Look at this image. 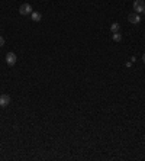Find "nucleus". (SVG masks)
I'll return each mask as SVG.
<instances>
[{"label":"nucleus","mask_w":145,"mask_h":161,"mask_svg":"<svg viewBox=\"0 0 145 161\" xmlns=\"http://www.w3.org/2000/svg\"><path fill=\"white\" fill-rule=\"evenodd\" d=\"M16 60H18V57H16V54L15 52H7L6 54V64L7 65H15L16 64Z\"/></svg>","instance_id":"7ed1b4c3"},{"label":"nucleus","mask_w":145,"mask_h":161,"mask_svg":"<svg viewBox=\"0 0 145 161\" xmlns=\"http://www.w3.org/2000/svg\"><path fill=\"white\" fill-rule=\"evenodd\" d=\"M142 61L145 63V54H142Z\"/></svg>","instance_id":"9d476101"},{"label":"nucleus","mask_w":145,"mask_h":161,"mask_svg":"<svg viewBox=\"0 0 145 161\" xmlns=\"http://www.w3.org/2000/svg\"><path fill=\"white\" fill-rule=\"evenodd\" d=\"M3 45H4V38L0 36V47H3Z\"/></svg>","instance_id":"1a4fd4ad"},{"label":"nucleus","mask_w":145,"mask_h":161,"mask_svg":"<svg viewBox=\"0 0 145 161\" xmlns=\"http://www.w3.org/2000/svg\"><path fill=\"white\" fill-rule=\"evenodd\" d=\"M10 103V96L9 94H0V106L6 107Z\"/></svg>","instance_id":"20e7f679"},{"label":"nucleus","mask_w":145,"mask_h":161,"mask_svg":"<svg viewBox=\"0 0 145 161\" xmlns=\"http://www.w3.org/2000/svg\"><path fill=\"white\" fill-rule=\"evenodd\" d=\"M144 15H145V12H144Z\"/></svg>","instance_id":"9b49d317"},{"label":"nucleus","mask_w":145,"mask_h":161,"mask_svg":"<svg viewBox=\"0 0 145 161\" xmlns=\"http://www.w3.org/2000/svg\"><path fill=\"white\" fill-rule=\"evenodd\" d=\"M119 29H121V25H119L118 22L112 23V26H110V31H112V32H119Z\"/></svg>","instance_id":"0eeeda50"},{"label":"nucleus","mask_w":145,"mask_h":161,"mask_svg":"<svg viewBox=\"0 0 145 161\" xmlns=\"http://www.w3.org/2000/svg\"><path fill=\"white\" fill-rule=\"evenodd\" d=\"M128 20H129L131 23H134V25H138V23L141 22V16H139V13H131V15L128 16Z\"/></svg>","instance_id":"39448f33"},{"label":"nucleus","mask_w":145,"mask_h":161,"mask_svg":"<svg viewBox=\"0 0 145 161\" xmlns=\"http://www.w3.org/2000/svg\"><path fill=\"white\" fill-rule=\"evenodd\" d=\"M31 18H32L34 22H39V20L42 19V15H41L39 12H32V13H31Z\"/></svg>","instance_id":"423d86ee"},{"label":"nucleus","mask_w":145,"mask_h":161,"mask_svg":"<svg viewBox=\"0 0 145 161\" xmlns=\"http://www.w3.org/2000/svg\"><path fill=\"white\" fill-rule=\"evenodd\" d=\"M132 7H134V12H135V13H144L145 12V1L144 0H135Z\"/></svg>","instance_id":"f257e3e1"},{"label":"nucleus","mask_w":145,"mask_h":161,"mask_svg":"<svg viewBox=\"0 0 145 161\" xmlns=\"http://www.w3.org/2000/svg\"><path fill=\"white\" fill-rule=\"evenodd\" d=\"M32 12H34V10H32V6H31L29 3H23V4H20V7H19V13L23 15V16L31 15Z\"/></svg>","instance_id":"f03ea898"},{"label":"nucleus","mask_w":145,"mask_h":161,"mask_svg":"<svg viewBox=\"0 0 145 161\" xmlns=\"http://www.w3.org/2000/svg\"><path fill=\"white\" fill-rule=\"evenodd\" d=\"M112 38H113V41H115V42H121V41H122V35H121L119 32H113Z\"/></svg>","instance_id":"6e6552de"}]
</instances>
